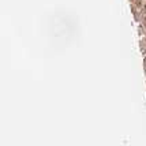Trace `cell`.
I'll use <instances>...</instances> for the list:
<instances>
[{"label":"cell","mask_w":146,"mask_h":146,"mask_svg":"<svg viewBox=\"0 0 146 146\" xmlns=\"http://www.w3.org/2000/svg\"><path fill=\"white\" fill-rule=\"evenodd\" d=\"M143 63H145V72H146V57H145V62Z\"/></svg>","instance_id":"1"}]
</instances>
